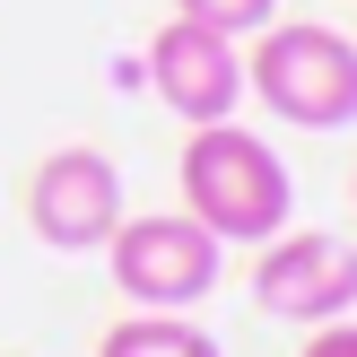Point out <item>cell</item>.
I'll use <instances>...</instances> for the list:
<instances>
[{
    "label": "cell",
    "instance_id": "6da1fadb",
    "mask_svg": "<svg viewBox=\"0 0 357 357\" xmlns=\"http://www.w3.org/2000/svg\"><path fill=\"white\" fill-rule=\"evenodd\" d=\"M174 174H183V209L218 244H271L279 227H288V209H296V183H288V166H279V149L261 131H244L236 114L192 122Z\"/></svg>",
    "mask_w": 357,
    "mask_h": 357
},
{
    "label": "cell",
    "instance_id": "7a4b0ae2",
    "mask_svg": "<svg viewBox=\"0 0 357 357\" xmlns=\"http://www.w3.org/2000/svg\"><path fill=\"white\" fill-rule=\"evenodd\" d=\"M244 87L296 131H349L357 122V35L305 26V17H271L253 26V61Z\"/></svg>",
    "mask_w": 357,
    "mask_h": 357
},
{
    "label": "cell",
    "instance_id": "3957f363",
    "mask_svg": "<svg viewBox=\"0 0 357 357\" xmlns=\"http://www.w3.org/2000/svg\"><path fill=\"white\" fill-rule=\"evenodd\" d=\"M218 261H227V244L209 236L192 209L114 218V236H105V271H114V288L131 296V305H149V314L201 305V296L218 288Z\"/></svg>",
    "mask_w": 357,
    "mask_h": 357
},
{
    "label": "cell",
    "instance_id": "277c9868",
    "mask_svg": "<svg viewBox=\"0 0 357 357\" xmlns=\"http://www.w3.org/2000/svg\"><path fill=\"white\" fill-rule=\"evenodd\" d=\"M253 305L271 323H331V314L357 305V244L323 236V227H279L253 261Z\"/></svg>",
    "mask_w": 357,
    "mask_h": 357
},
{
    "label": "cell",
    "instance_id": "5b68a950",
    "mask_svg": "<svg viewBox=\"0 0 357 357\" xmlns=\"http://www.w3.org/2000/svg\"><path fill=\"white\" fill-rule=\"evenodd\" d=\"M114 218H122V166L114 157L52 149L44 166L26 174V227H35V244H52V253H105Z\"/></svg>",
    "mask_w": 357,
    "mask_h": 357
},
{
    "label": "cell",
    "instance_id": "8992f818",
    "mask_svg": "<svg viewBox=\"0 0 357 357\" xmlns=\"http://www.w3.org/2000/svg\"><path fill=\"white\" fill-rule=\"evenodd\" d=\"M149 87H157L183 122H218V114H236V96H244L236 35L192 26V17H166V26L149 35Z\"/></svg>",
    "mask_w": 357,
    "mask_h": 357
},
{
    "label": "cell",
    "instance_id": "52a82bcc",
    "mask_svg": "<svg viewBox=\"0 0 357 357\" xmlns=\"http://www.w3.org/2000/svg\"><path fill=\"white\" fill-rule=\"evenodd\" d=\"M96 357H218V340H209L201 323H183V314H149L139 305L131 323H114L96 340Z\"/></svg>",
    "mask_w": 357,
    "mask_h": 357
},
{
    "label": "cell",
    "instance_id": "ba28073f",
    "mask_svg": "<svg viewBox=\"0 0 357 357\" xmlns=\"http://www.w3.org/2000/svg\"><path fill=\"white\" fill-rule=\"evenodd\" d=\"M174 17H192V26H218V35H253L279 17V0H174Z\"/></svg>",
    "mask_w": 357,
    "mask_h": 357
},
{
    "label": "cell",
    "instance_id": "9c48e42d",
    "mask_svg": "<svg viewBox=\"0 0 357 357\" xmlns=\"http://www.w3.org/2000/svg\"><path fill=\"white\" fill-rule=\"evenodd\" d=\"M305 357H357V323H349V314H331V323H314Z\"/></svg>",
    "mask_w": 357,
    "mask_h": 357
},
{
    "label": "cell",
    "instance_id": "30bf717a",
    "mask_svg": "<svg viewBox=\"0 0 357 357\" xmlns=\"http://www.w3.org/2000/svg\"><path fill=\"white\" fill-rule=\"evenodd\" d=\"M349 192H357V174H349Z\"/></svg>",
    "mask_w": 357,
    "mask_h": 357
}]
</instances>
